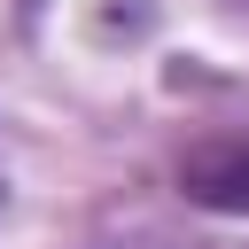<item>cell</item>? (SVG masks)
<instances>
[{"label":"cell","mask_w":249,"mask_h":249,"mask_svg":"<svg viewBox=\"0 0 249 249\" xmlns=\"http://www.w3.org/2000/svg\"><path fill=\"white\" fill-rule=\"evenodd\" d=\"M179 195L202 210H233L249 218V124L241 132H210L179 156Z\"/></svg>","instance_id":"1"}]
</instances>
